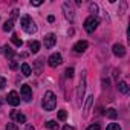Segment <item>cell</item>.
<instances>
[{
  "mask_svg": "<svg viewBox=\"0 0 130 130\" xmlns=\"http://www.w3.org/2000/svg\"><path fill=\"white\" fill-rule=\"evenodd\" d=\"M87 41H84V40H81V41H78V43H75V46H74V52H77V54H83L86 49H87Z\"/></svg>",
  "mask_w": 130,
  "mask_h": 130,
  "instance_id": "cell-11",
  "label": "cell"
},
{
  "mask_svg": "<svg viewBox=\"0 0 130 130\" xmlns=\"http://www.w3.org/2000/svg\"><path fill=\"white\" fill-rule=\"evenodd\" d=\"M63 130H75V128H74L72 125H64V127H63Z\"/></svg>",
  "mask_w": 130,
  "mask_h": 130,
  "instance_id": "cell-31",
  "label": "cell"
},
{
  "mask_svg": "<svg viewBox=\"0 0 130 130\" xmlns=\"http://www.w3.org/2000/svg\"><path fill=\"white\" fill-rule=\"evenodd\" d=\"M6 100H8V104H11V106H19L20 104V96H19V93L15 92V90H11L9 93H8V96H6Z\"/></svg>",
  "mask_w": 130,
  "mask_h": 130,
  "instance_id": "cell-6",
  "label": "cell"
},
{
  "mask_svg": "<svg viewBox=\"0 0 130 130\" xmlns=\"http://www.w3.org/2000/svg\"><path fill=\"white\" fill-rule=\"evenodd\" d=\"M11 119H14L15 122H20V124L26 122V116L22 112H19V110H12L11 112Z\"/></svg>",
  "mask_w": 130,
  "mask_h": 130,
  "instance_id": "cell-10",
  "label": "cell"
},
{
  "mask_svg": "<svg viewBox=\"0 0 130 130\" xmlns=\"http://www.w3.org/2000/svg\"><path fill=\"white\" fill-rule=\"evenodd\" d=\"M92 101H93V95H89V96H87V101H86V104H84V113L89 112V109H90V106H92Z\"/></svg>",
  "mask_w": 130,
  "mask_h": 130,
  "instance_id": "cell-18",
  "label": "cell"
},
{
  "mask_svg": "<svg viewBox=\"0 0 130 130\" xmlns=\"http://www.w3.org/2000/svg\"><path fill=\"white\" fill-rule=\"evenodd\" d=\"M47 61H49V66L51 68H57V66H60V64L63 63V57L60 54H52Z\"/></svg>",
  "mask_w": 130,
  "mask_h": 130,
  "instance_id": "cell-7",
  "label": "cell"
},
{
  "mask_svg": "<svg viewBox=\"0 0 130 130\" xmlns=\"http://www.w3.org/2000/svg\"><path fill=\"white\" fill-rule=\"evenodd\" d=\"M66 118H68V113H66V110H60V112H58V119H60V121H64Z\"/></svg>",
  "mask_w": 130,
  "mask_h": 130,
  "instance_id": "cell-23",
  "label": "cell"
},
{
  "mask_svg": "<svg viewBox=\"0 0 130 130\" xmlns=\"http://www.w3.org/2000/svg\"><path fill=\"white\" fill-rule=\"evenodd\" d=\"M25 130H35V128H34L32 125H26V128H25Z\"/></svg>",
  "mask_w": 130,
  "mask_h": 130,
  "instance_id": "cell-34",
  "label": "cell"
},
{
  "mask_svg": "<svg viewBox=\"0 0 130 130\" xmlns=\"http://www.w3.org/2000/svg\"><path fill=\"white\" fill-rule=\"evenodd\" d=\"M64 75H66V78H72L74 77V69L72 68H68L66 72H64Z\"/></svg>",
  "mask_w": 130,
  "mask_h": 130,
  "instance_id": "cell-25",
  "label": "cell"
},
{
  "mask_svg": "<svg viewBox=\"0 0 130 130\" xmlns=\"http://www.w3.org/2000/svg\"><path fill=\"white\" fill-rule=\"evenodd\" d=\"M5 86H6V80H5L3 77H0V90L5 89Z\"/></svg>",
  "mask_w": 130,
  "mask_h": 130,
  "instance_id": "cell-29",
  "label": "cell"
},
{
  "mask_svg": "<svg viewBox=\"0 0 130 130\" xmlns=\"http://www.w3.org/2000/svg\"><path fill=\"white\" fill-rule=\"evenodd\" d=\"M46 127H47V128H51V130H58V122H57V121H54V119H51V121H47V122H46Z\"/></svg>",
  "mask_w": 130,
  "mask_h": 130,
  "instance_id": "cell-19",
  "label": "cell"
},
{
  "mask_svg": "<svg viewBox=\"0 0 130 130\" xmlns=\"http://www.w3.org/2000/svg\"><path fill=\"white\" fill-rule=\"evenodd\" d=\"M89 9H90V12H92V17H95V14H96V11H98V6H96L95 3H90V5H89Z\"/></svg>",
  "mask_w": 130,
  "mask_h": 130,
  "instance_id": "cell-24",
  "label": "cell"
},
{
  "mask_svg": "<svg viewBox=\"0 0 130 130\" xmlns=\"http://www.w3.org/2000/svg\"><path fill=\"white\" fill-rule=\"evenodd\" d=\"M55 43H57V37H55V34L49 32V34L44 37V47H46V49H51V47H54Z\"/></svg>",
  "mask_w": 130,
  "mask_h": 130,
  "instance_id": "cell-8",
  "label": "cell"
},
{
  "mask_svg": "<svg viewBox=\"0 0 130 130\" xmlns=\"http://www.w3.org/2000/svg\"><path fill=\"white\" fill-rule=\"evenodd\" d=\"M22 74L25 75V77H29L31 74H32V69H31V66L28 63H23L22 64Z\"/></svg>",
  "mask_w": 130,
  "mask_h": 130,
  "instance_id": "cell-13",
  "label": "cell"
},
{
  "mask_svg": "<svg viewBox=\"0 0 130 130\" xmlns=\"http://www.w3.org/2000/svg\"><path fill=\"white\" fill-rule=\"evenodd\" d=\"M86 130H100V124H90Z\"/></svg>",
  "mask_w": 130,
  "mask_h": 130,
  "instance_id": "cell-28",
  "label": "cell"
},
{
  "mask_svg": "<svg viewBox=\"0 0 130 130\" xmlns=\"http://www.w3.org/2000/svg\"><path fill=\"white\" fill-rule=\"evenodd\" d=\"M9 66H11V69H12V71H15V69L19 68V63H17L15 60H11V61H9Z\"/></svg>",
  "mask_w": 130,
  "mask_h": 130,
  "instance_id": "cell-27",
  "label": "cell"
},
{
  "mask_svg": "<svg viewBox=\"0 0 130 130\" xmlns=\"http://www.w3.org/2000/svg\"><path fill=\"white\" fill-rule=\"evenodd\" d=\"M106 130H121V127H119V124H116V122H110Z\"/></svg>",
  "mask_w": 130,
  "mask_h": 130,
  "instance_id": "cell-22",
  "label": "cell"
},
{
  "mask_svg": "<svg viewBox=\"0 0 130 130\" xmlns=\"http://www.w3.org/2000/svg\"><path fill=\"white\" fill-rule=\"evenodd\" d=\"M63 11H64V17H66L69 22H72L74 20V9H72V6L66 2V3H63Z\"/></svg>",
  "mask_w": 130,
  "mask_h": 130,
  "instance_id": "cell-9",
  "label": "cell"
},
{
  "mask_svg": "<svg viewBox=\"0 0 130 130\" xmlns=\"http://www.w3.org/2000/svg\"><path fill=\"white\" fill-rule=\"evenodd\" d=\"M6 130H19V127H17V124H14V122H8V124H6Z\"/></svg>",
  "mask_w": 130,
  "mask_h": 130,
  "instance_id": "cell-26",
  "label": "cell"
},
{
  "mask_svg": "<svg viewBox=\"0 0 130 130\" xmlns=\"http://www.w3.org/2000/svg\"><path fill=\"white\" fill-rule=\"evenodd\" d=\"M20 25H22L23 31L28 32V34H34V32H37V26H35L34 20H32L29 15H23V17L20 19Z\"/></svg>",
  "mask_w": 130,
  "mask_h": 130,
  "instance_id": "cell-2",
  "label": "cell"
},
{
  "mask_svg": "<svg viewBox=\"0 0 130 130\" xmlns=\"http://www.w3.org/2000/svg\"><path fill=\"white\" fill-rule=\"evenodd\" d=\"M29 49H31V52L32 54H37L38 51H40V43L38 41H29Z\"/></svg>",
  "mask_w": 130,
  "mask_h": 130,
  "instance_id": "cell-14",
  "label": "cell"
},
{
  "mask_svg": "<svg viewBox=\"0 0 130 130\" xmlns=\"http://www.w3.org/2000/svg\"><path fill=\"white\" fill-rule=\"evenodd\" d=\"M17 14H19V11H17V9H14V11H12V19H11V20H14V19L17 17Z\"/></svg>",
  "mask_w": 130,
  "mask_h": 130,
  "instance_id": "cell-32",
  "label": "cell"
},
{
  "mask_svg": "<svg viewBox=\"0 0 130 130\" xmlns=\"http://www.w3.org/2000/svg\"><path fill=\"white\" fill-rule=\"evenodd\" d=\"M47 20H49V22H51V23H52V22H54V20H55V19H54V15H49V17H47Z\"/></svg>",
  "mask_w": 130,
  "mask_h": 130,
  "instance_id": "cell-33",
  "label": "cell"
},
{
  "mask_svg": "<svg viewBox=\"0 0 130 130\" xmlns=\"http://www.w3.org/2000/svg\"><path fill=\"white\" fill-rule=\"evenodd\" d=\"M3 52H5V55H6V57H9V58H12V57H14V51H12L8 44L3 47Z\"/></svg>",
  "mask_w": 130,
  "mask_h": 130,
  "instance_id": "cell-21",
  "label": "cell"
},
{
  "mask_svg": "<svg viewBox=\"0 0 130 130\" xmlns=\"http://www.w3.org/2000/svg\"><path fill=\"white\" fill-rule=\"evenodd\" d=\"M11 40H12V43L17 46V47H22V44H23V41H22V38H19V35L17 34H12V37H11Z\"/></svg>",
  "mask_w": 130,
  "mask_h": 130,
  "instance_id": "cell-16",
  "label": "cell"
},
{
  "mask_svg": "<svg viewBox=\"0 0 130 130\" xmlns=\"http://www.w3.org/2000/svg\"><path fill=\"white\" fill-rule=\"evenodd\" d=\"M118 90H119L121 93H128V86H127V83H125V81H119V83H118Z\"/></svg>",
  "mask_w": 130,
  "mask_h": 130,
  "instance_id": "cell-15",
  "label": "cell"
},
{
  "mask_svg": "<svg viewBox=\"0 0 130 130\" xmlns=\"http://www.w3.org/2000/svg\"><path fill=\"white\" fill-rule=\"evenodd\" d=\"M84 92H86V72H81V78H80L78 89H77V96H78L80 100H83Z\"/></svg>",
  "mask_w": 130,
  "mask_h": 130,
  "instance_id": "cell-4",
  "label": "cell"
},
{
  "mask_svg": "<svg viewBox=\"0 0 130 130\" xmlns=\"http://www.w3.org/2000/svg\"><path fill=\"white\" fill-rule=\"evenodd\" d=\"M41 3H43L41 0H32V2H31V5H32V6H40Z\"/></svg>",
  "mask_w": 130,
  "mask_h": 130,
  "instance_id": "cell-30",
  "label": "cell"
},
{
  "mask_svg": "<svg viewBox=\"0 0 130 130\" xmlns=\"http://www.w3.org/2000/svg\"><path fill=\"white\" fill-rule=\"evenodd\" d=\"M106 116L110 118V119H115V118L118 116V112H116L115 109H107V110H106Z\"/></svg>",
  "mask_w": 130,
  "mask_h": 130,
  "instance_id": "cell-17",
  "label": "cell"
},
{
  "mask_svg": "<svg viewBox=\"0 0 130 130\" xmlns=\"http://www.w3.org/2000/svg\"><path fill=\"white\" fill-rule=\"evenodd\" d=\"M20 93H22V98H23V101L29 103V101L32 100V89H31L28 84H23V86H22V90H20Z\"/></svg>",
  "mask_w": 130,
  "mask_h": 130,
  "instance_id": "cell-5",
  "label": "cell"
},
{
  "mask_svg": "<svg viewBox=\"0 0 130 130\" xmlns=\"http://www.w3.org/2000/svg\"><path fill=\"white\" fill-rule=\"evenodd\" d=\"M112 51H113V54L116 55V57H124L125 55V47L122 46V44H113V47H112Z\"/></svg>",
  "mask_w": 130,
  "mask_h": 130,
  "instance_id": "cell-12",
  "label": "cell"
},
{
  "mask_svg": "<svg viewBox=\"0 0 130 130\" xmlns=\"http://www.w3.org/2000/svg\"><path fill=\"white\" fill-rule=\"evenodd\" d=\"M41 106H43V109H44L46 112L54 110V109L57 107V96H55V93L51 92V90H47V92L44 93V96H43Z\"/></svg>",
  "mask_w": 130,
  "mask_h": 130,
  "instance_id": "cell-1",
  "label": "cell"
},
{
  "mask_svg": "<svg viewBox=\"0 0 130 130\" xmlns=\"http://www.w3.org/2000/svg\"><path fill=\"white\" fill-rule=\"evenodd\" d=\"M98 19L96 17H87L86 20H84V29H86V32H89V34H92L96 28H98Z\"/></svg>",
  "mask_w": 130,
  "mask_h": 130,
  "instance_id": "cell-3",
  "label": "cell"
},
{
  "mask_svg": "<svg viewBox=\"0 0 130 130\" xmlns=\"http://www.w3.org/2000/svg\"><path fill=\"white\" fill-rule=\"evenodd\" d=\"M12 28H14V20H8V22L3 25V31H6V32L12 31Z\"/></svg>",
  "mask_w": 130,
  "mask_h": 130,
  "instance_id": "cell-20",
  "label": "cell"
}]
</instances>
